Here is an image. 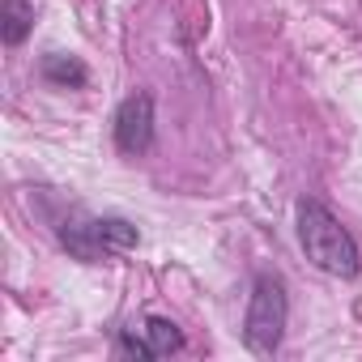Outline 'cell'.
I'll return each instance as SVG.
<instances>
[{
	"label": "cell",
	"mask_w": 362,
	"mask_h": 362,
	"mask_svg": "<svg viewBox=\"0 0 362 362\" xmlns=\"http://www.w3.org/2000/svg\"><path fill=\"white\" fill-rule=\"evenodd\" d=\"M294 222H298V247L320 273H328V277H358L362 252H358L354 235L341 226V218L324 201L303 197L294 205Z\"/></svg>",
	"instance_id": "1"
},
{
	"label": "cell",
	"mask_w": 362,
	"mask_h": 362,
	"mask_svg": "<svg viewBox=\"0 0 362 362\" xmlns=\"http://www.w3.org/2000/svg\"><path fill=\"white\" fill-rule=\"evenodd\" d=\"M290 320V294L277 273H256L252 294H247V315H243V341L256 358H273L281 349Z\"/></svg>",
	"instance_id": "2"
},
{
	"label": "cell",
	"mask_w": 362,
	"mask_h": 362,
	"mask_svg": "<svg viewBox=\"0 0 362 362\" xmlns=\"http://www.w3.org/2000/svg\"><path fill=\"white\" fill-rule=\"evenodd\" d=\"M60 243L86 260V264H98L107 256H124L141 243V230L128 222V218H73V222H60Z\"/></svg>",
	"instance_id": "3"
},
{
	"label": "cell",
	"mask_w": 362,
	"mask_h": 362,
	"mask_svg": "<svg viewBox=\"0 0 362 362\" xmlns=\"http://www.w3.org/2000/svg\"><path fill=\"white\" fill-rule=\"evenodd\" d=\"M111 132H115V149H119L124 158L145 153V149L153 145V98H149L145 90L128 94V98L115 107V124H111Z\"/></svg>",
	"instance_id": "4"
},
{
	"label": "cell",
	"mask_w": 362,
	"mask_h": 362,
	"mask_svg": "<svg viewBox=\"0 0 362 362\" xmlns=\"http://www.w3.org/2000/svg\"><path fill=\"white\" fill-rule=\"evenodd\" d=\"M184 345L188 341H184V332H179L175 320L149 315V320H141V328H124L115 349L128 354V358H170V354H179Z\"/></svg>",
	"instance_id": "5"
},
{
	"label": "cell",
	"mask_w": 362,
	"mask_h": 362,
	"mask_svg": "<svg viewBox=\"0 0 362 362\" xmlns=\"http://www.w3.org/2000/svg\"><path fill=\"white\" fill-rule=\"evenodd\" d=\"M35 30V5L30 0H0V39L5 47H22Z\"/></svg>",
	"instance_id": "6"
},
{
	"label": "cell",
	"mask_w": 362,
	"mask_h": 362,
	"mask_svg": "<svg viewBox=\"0 0 362 362\" xmlns=\"http://www.w3.org/2000/svg\"><path fill=\"white\" fill-rule=\"evenodd\" d=\"M39 73H43V81H52V86H60V90H81V86L90 81V69H86L77 56H64V52L43 56Z\"/></svg>",
	"instance_id": "7"
}]
</instances>
